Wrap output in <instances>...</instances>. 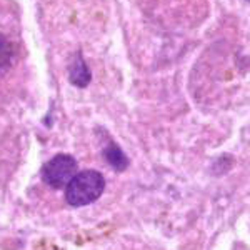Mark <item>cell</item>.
<instances>
[{
	"label": "cell",
	"instance_id": "2",
	"mask_svg": "<svg viewBox=\"0 0 250 250\" xmlns=\"http://www.w3.org/2000/svg\"><path fill=\"white\" fill-rule=\"evenodd\" d=\"M77 175V160L68 154L52 157L42 167V179L48 187L63 188Z\"/></svg>",
	"mask_w": 250,
	"mask_h": 250
},
{
	"label": "cell",
	"instance_id": "1",
	"mask_svg": "<svg viewBox=\"0 0 250 250\" xmlns=\"http://www.w3.org/2000/svg\"><path fill=\"white\" fill-rule=\"evenodd\" d=\"M105 188V179L97 170L79 172L65 187V200L72 207L94 204Z\"/></svg>",
	"mask_w": 250,
	"mask_h": 250
},
{
	"label": "cell",
	"instance_id": "6",
	"mask_svg": "<svg viewBox=\"0 0 250 250\" xmlns=\"http://www.w3.org/2000/svg\"><path fill=\"white\" fill-rule=\"evenodd\" d=\"M249 2H250V0H249Z\"/></svg>",
	"mask_w": 250,
	"mask_h": 250
},
{
	"label": "cell",
	"instance_id": "3",
	"mask_svg": "<svg viewBox=\"0 0 250 250\" xmlns=\"http://www.w3.org/2000/svg\"><path fill=\"white\" fill-rule=\"evenodd\" d=\"M68 80H70L72 85L80 87V88L87 87L92 80L90 68H88L80 52H77V54L74 55V59H72V63H70V67H68Z\"/></svg>",
	"mask_w": 250,
	"mask_h": 250
},
{
	"label": "cell",
	"instance_id": "4",
	"mask_svg": "<svg viewBox=\"0 0 250 250\" xmlns=\"http://www.w3.org/2000/svg\"><path fill=\"white\" fill-rule=\"evenodd\" d=\"M104 159H105L107 164L117 172H124L125 168L128 167L127 155H125L122 152V148L114 142H110L105 148H104Z\"/></svg>",
	"mask_w": 250,
	"mask_h": 250
},
{
	"label": "cell",
	"instance_id": "5",
	"mask_svg": "<svg viewBox=\"0 0 250 250\" xmlns=\"http://www.w3.org/2000/svg\"><path fill=\"white\" fill-rule=\"evenodd\" d=\"M12 55H14V50H12V45L7 40L0 39V74L9 68L10 62H12Z\"/></svg>",
	"mask_w": 250,
	"mask_h": 250
}]
</instances>
